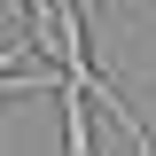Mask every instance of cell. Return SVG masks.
I'll return each instance as SVG.
<instances>
[{
  "mask_svg": "<svg viewBox=\"0 0 156 156\" xmlns=\"http://www.w3.org/2000/svg\"><path fill=\"white\" fill-rule=\"evenodd\" d=\"M55 109H62V156H94V101L78 94V86H62Z\"/></svg>",
  "mask_w": 156,
  "mask_h": 156,
  "instance_id": "1",
  "label": "cell"
}]
</instances>
